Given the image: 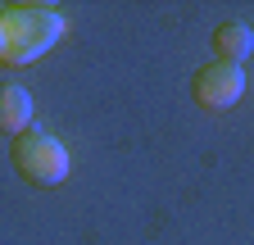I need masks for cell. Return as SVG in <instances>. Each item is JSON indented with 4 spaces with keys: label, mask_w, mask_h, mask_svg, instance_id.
<instances>
[{
    "label": "cell",
    "mask_w": 254,
    "mask_h": 245,
    "mask_svg": "<svg viewBox=\"0 0 254 245\" xmlns=\"http://www.w3.org/2000/svg\"><path fill=\"white\" fill-rule=\"evenodd\" d=\"M64 37V14L55 5H5L0 9V64L23 68L37 64L41 55H50Z\"/></svg>",
    "instance_id": "6da1fadb"
},
{
    "label": "cell",
    "mask_w": 254,
    "mask_h": 245,
    "mask_svg": "<svg viewBox=\"0 0 254 245\" xmlns=\"http://www.w3.org/2000/svg\"><path fill=\"white\" fill-rule=\"evenodd\" d=\"M27 127H32V96H27V86L0 82V132H5V136H18Z\"/></svg>",
    "instance_id": "277c9868"
},
{
    "label": "cell",
    "mask_w": 254,
    "mask_h": 245,
    "mask_svg": "<svg viewBox=\"0 0 254 245\" xmlns=\"http://www.w3.org/2000/svg\"><path fill=\"white\" fill-rule=\"evenodd\" d=\"M213 55L227 59V64L250 59V55H254V32H250V23H222V27H213Z\"/></svg>",
    "instance_id": "5b68a950"
},
{
    "label": "cell",
    "mask_w": 254,
    "mask_h": 245,
    "mask_svg": "<svg viewBox=\"0 0 254 245\" xmlns=\"http://www.w3.org/2000/svg\"><path fill=\"white\" fill-rule=\"evenodd\" d=\"M9 164L32 186H59L68 177V150L59 145V136H50L41 127H27L9 141Z\"/></svg>",
    "instance_id": "7a4b0ae2"
},
{
    "label": "cell",
    "mask_w": 254,
    "mask_h": 245,
    "mask_svg": "<svg viewBox=\"0 0 254 245\" xmlns=\"http://www.w3.org/2000/svg\"><path fill=\"white\" fill-rule=\"evenodd\" d=\"M190 96H195V105H204L213 114L232 109L245 96V68L227 64V59H209V64L195 68V77H190Z\"/></svg>",
    "instance_id": "3957f363"
}]
</instances>
